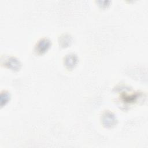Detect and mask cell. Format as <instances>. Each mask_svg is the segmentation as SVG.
Masks as SVG:
<instances>
[{
    "mask_svg": "<svg viewBox=\"0 0 148 148\" xmlns=\"http://www.w3.org/2000/svg\"><path fill=\"white\" fill-rule=\"evenodd\" d=\"M50 46V41L46 38H42L36 44L35 51L39 54H42L49 49Z\"/></svg>",
    "mask_w": 148,
    "mask_h": 148,
    "instance_id": "6da1fadb",
    "label": "cell"
},
{
    "mask_svg": "<svg viewBox=\"0 0 148 148\" xmlns=\"http://www.w3.org/2000/svg\"><path fill=\"white\" fill-rule=\"evenodd\" d=\"M77 62V58L76 55L71 54L67 55L65 58V65L68 69H71L74 68Z\"/></svg>",
    "mask_w": 148,
    "mask_h": 148,
    "instance_id": "7a4b0ae2",
    "label": "cell"
},
{
    "mask_svg": "<svg viewBox=\"0 0 148 148\" xmlns=\"http://www.w3.org/2000/svg\"><path fill=\"white\" fill-rule=\"evenodd\" d=\"M7 65H10L9 68L14 70L16 69H19L18 66L20 65L19 61H18L17 60L14 59V58H12V59H9L7 62Z\"/></svg>",
    "mask_w": 148,
    "mask_h": 148,
    "instance_id": "3957f363",
    "label": "cell"
},
{
    "mask_svg": "<svg viewBox=\"0 0 148 148\" xmlns=\"http://www.w3.org/2000/svg\"><path fill=\"white\" fill-rule=\"evenodd\" d=\"M106 116L105 119H108V120L106 121L105 124H106V125H112L115 122V117L114 115H112L110 112H108L106 113Z\"/></svg>",
    "mask_w": 148,
    "mask_h": 148,
    "instance_id": "277c9868",
    "label": "cell"
}]
</instances>
